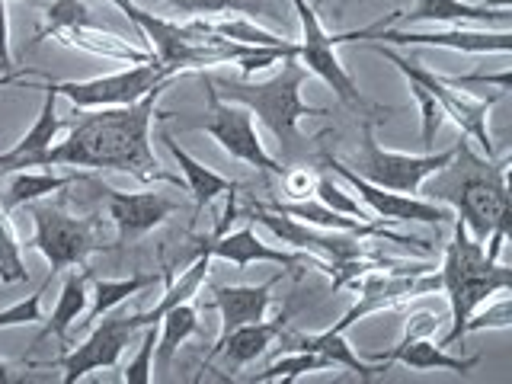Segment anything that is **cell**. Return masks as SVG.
<instances>
[{
    "label": "cell",
    "instance_id": "obj_15",
    "mask_svg": "<svg viewBox=\"0 0 512 384\" xmlns=\"http://www.w3.org/2000/svg\"><path fill=\"white\" fill-rule=\"evenodd\" d=\"M52 36L55 42L68 45V48H77V52H87L93 58H103V61H125V64H148V61H157L151 48H138L128 39L116 36V32L103 29L100 23L93 20V16H80L74 23H61V26H52V29H39L36 42Z\"/></svg>",
    "mask_w": 512,
    "mask_h": 384
},
{
    "label": "cell",
    "instance_id": "obj_34",
    "mask_svg": "<svg viewBox=\"0 0 512 384\" xmlns=\"http://www.w3.org/2000/svg\"><path fill=\"white\" fill-rule=\"evenodd\" d=\"M154 349H157V327H144L135 356L128 359V365L122 368V384H151Z\"/></svg>",
    "mask_w": 512,
    "mask_h": 384
},
{
    "label": "cell",
    "instance_id": "obj_24",
    "mask_svg": "<svg viewBox=\"0 0 512 384\" xmlns=\"http://www.w3.org/2000/svg\"><path fill=\"white\" fill-rule=\"evenodd\" d=\"M87 304H90L87 272L71 269L68 276H64V282H61V295H58V301H55L52 314L45 317V327H42V333L36 336V346H39L42 340H48V336H55V340L68 343V333H71L74 324H80V317H84Z\"/></svg>",
    "mask_w": 512,
    "mask_h": 384
},
{
    "label": "cell",
    "instance_id": "obj_14",
    "mask_svg": "<svg viewBox=\"0 0 512 384\" xmlns=\"http://www.w3.org/2000/svg\"><path fill=\"white\" fill-rule=\"evenodd\" d=\"M375 39L381 45H429V48H448V52L464 55H509L512 48V29H468V26H448L432 32H413V29H378Z\"/></svg>",
    "mask_w": 512,
    "mask_h": 384
},
{
    "label": "cell",
    "instance_id": "obj_16",
    "mask_svg": "<svg viewBox=\"0 0 512 384\" xmlns=\"http://www.w3.org/2000/svg\"><path fill=\"white\" fill-rule=\"evenodd\" d=\"M106 192V205H109V218L116 224L119 240H138L141 234L154 231L157 224H164L176 208L170 196L157 189H144V192H122V189H103Z\"/></svg>",
    "mask_w": 512,
    "mask_h": 384
},
{
    "label": "cell",
    "instance_id": "obj_10",
    "mask_svg": "<svg viewBox=\"0 0 512 384\" xmlns=\"http://www.w3.org/2000/svg\"><path fill=\"white\" fill-rule=\"evenodd\" d=\"M164 80H173V77L160 68L157 61H148V64H132V68H125V71L93 77V80H64V84H55V90L77 109H103V106L138 103L141 96H148L157 84H164Z\"/></svg>",
    "mask_w": 512,
    "mask_h": 384
},
{
    "label": "cell",
    "instance_id": "obj_20",
    "mask_svg": "<svg viewBox=\"0 0 512 384\" xmlns=\"http://www.w3.org/2000/svg\"><path fill=\"white\" fill-rule=\"evenodd\" d=\"M368 359L384 362V365H407L413 372H455V375H468L471 368L480 362V356H468V359H458L452 352H445V346H436L429 336H420V340H410V343H397L388 352H372Z\"/></svg>",
    "mask_w": 512,
    "mask_h": 384
},
{
    "label": "cell",
    "instance_id": "obj_4",
    "mask_svg": "<svg viewBox=\"0 0 512 384\" xmlns=\"http://www.w3.org/2000/svg\"><path fill=\"white\" fill-rule=\"evenodd\" d=\"M368 52L381 55L384 61H391L394 68L404 74L407 80H416L420 87H426L432 96H436V103L442 106L445 119H452L464 135H468L480 151H484V157H493V138H490V128H487V119H490V109L496 106V100L500 96H490V100H477V96L458 90V84L452 77H442L436 71H429L426 64H420L416 58H404L397 55L391 45H381V42H368L365 45Z\"/></svg>",
    "mask_w": 512,
    "mask_h": 384
},
{
    "label": "cell",
    "instance_id": "obj_42",
    "mask_svg": "<svg viewBox=\"0 0 512 384\" xmlns=\"http://www.w3.org/2000/svg\"><path fill=\"white\" fill-rule=\"evenodd\" d=\"M13 381H29V375H13V368L7 362H0V384H13Z\"/></svg>",
    "mask_w": 512,
    "mask_h": 384
},
{
    "label": "cell",
    "instance_id": "obj_33",
    "mask_svg": "<svg viewBox=\"0 0 512 384\" xmlns=\"http://www.w3.org/2000/svg\"><path fill=\"white\" fill-rule=\"evenodd\" d=\"M173 10L189 13V16H212V13H244L250 20L269 13L266 0H167Z\"/></svg>",
    "mask_w": 512,
    "mask_h": 384
},
{
    "label": "cell",
    "instance_id": "obj_13",
    "mask_svg": "<svg viewBox=\"0 0 512 384\" xmlns=\"http://www.w3.org/2000/svg\"><path fill=\"white\" fill-rule=\"evenodd\" d=\"M202 253H208L212 260H224V263H234L237 269H247L250 263H276V266H285V269H298V266H314L320 272H327L333 276V266L327 260H320L314 253H304V250H276L263 244L260 237H256L253 224L240 231H224L221 237H212V240H202Z\"/></svg>",
    "mask_w": 512,
    "mask_h": 384
},
{
    "label": "cell",
    "instance_id": "obj_32",
    "mask_svg": "<svg viewBox=\"0 0 512 384\" xmlns=\"http://www.w3.org/2000/svg\"><path fill=\"white\" fill-rule=\"evenodd\" d=\"M314 199L324 202L327 208H333V212L349 215V218H356V221H375V215L368 212V208L356 196H352L349 186L340 180V176H317Z\"/></svg>",
    "mask_w": 512,
    "mask_h": 384
},
{
    "label": "cell",
    "instance_id": "obj_37",
    "mask_svg": "<svg viewBox=\"0 0 512 384\" xmlns=\"http://www.w3.org/2000/svg\"><path fill=\"white\" fill-rule=\"evenodd\" d=\"M48 282H52V276H48ZM48 282L39 288V292H32L29 298L10 304V308L0 311V330H13V327H29V324H39L42 320V295Z\"/></svg>",
    "mask_w": 512,
    "mask_h": 384
},
{
    "label": "cell",
    "instance_id": "obj_27",
    "mask_svg": "<svg viewBox=\"0 0 512 384\" xmlns=\"http://www.w3.org/2000/svg\"><path fill=\"white\" fill-rule=\"evenodd\" d=\"M160 279H164V272H144V276H132V279H96L93 288H90V304L84 311L87 324L100 320L112 308H119L122 301L141 295L144 288H154Z\"/></svg>",
    "mask_w": 512,
    "mask_h": 384
},
{
    "label": "cell",
    "instance_id": "obj_29",
    "mask_svg": "<svg viewBox=\"0 0 512 384\" xmlns=\"http://www.w3.org/2000/svg\"><path fill=\"white\" fill-rule=\"evenodd\" d=\"M327 368H333L330 359H324L320 352H308V349H292V352H285L282 359L272 362L266 372L260 375H250L247 381L250 384H272V381H282V384H292L304 375H311V372H327Z\"/></svg>",
    "mask_w": 512,
    "mask_h": 384
},
{
    "label": "cell",
    "instance_id": "obj_38",
    "mask_svg": "<svg viewBox=\"0 0 512 384\" xmlns=\"http://www.w3.org/2000/svg\"><path fill=\"white\" fill-rule=\"evenodd\" d=\"M282 192L292 202H298V199H314V189H317V176L311 173V170H301V167H295V170H282Z\"/></svg>",
    "mask_w": 512,
    "mask_h": 384
},
{
    "label": "cell",
    "instance_id": "obj_1",
    "mask_svg": "<svg viewBox=\"0 0 512 384\" xmlns=\"http://www.w3.org/2000/svg\"><path fill=\"white\" fill-rule=\"evenodd\" d=\"M170 80L157 84L148 96L128 106L87 109L64 141H55L39 160V167H71V170H116L135 176L138 183H173L180 176L160 170L151 148V122L157 103Z\"/></svg>",
    "mask_w": 512,
    "mask_h": 384
},
{
    "label": "cell",
    "instance_id": "obj_7",
    "mask_svg": "<svg viewBox=\"0 0 512 384\" xmlns=\"http://www.w3.org/2000/svg\"><path fill=\"white\" fill-rule=\"evenodd\" d=\"M32 224H36V231H32L29 247L45 256L48 276L87 266L90 253L103 247L100 221L74 218L55 205H32Z\"/></svg>",
    "mask_w": 512,
    "mask_h": 384
},
{
    "label": "cell",
    "instance_id": "obj_40",
    "mask_svg": "<svg viewBox=\"0 0 512 384\" xmlns=\"http://www.w3.org/2000/svg\"><path fill=\"white\" fill-rule=\"evenodd\" d=\"M0 71H10V26H7V0H0Z\"/></svg>",
    "mask_w": 512,
    "mask_h": 384
},
{
    "label": "cell",
    "instance_id": "obj_23",
    "mask_svg": "<svg viewBox=\"0 0 512 384\" xmlns=\"http://www.w3.org/2000/svg\"><path fill=\"white\" fill-rule=\"evenodd\" d=\"M160 141H164V148L170 151V157L176 160V167H180V173L186 176V186L192 192V199H196V215L202 212L205 205H212L215 199L228 196V192H240V189H244L240 183L224 180L221 173H215L212 167H205L202 160L192 157L170 132H160Z\"/></svg>",
    "mask_w": 512,
    "mask_h": 384
},
{
    "label": "cell",
    "instance_id": "obj_25",
    "mask_svg": "<svg viewBox=\"0 0 512 384\" xmlns=\"http://www.w3.org/2000/svg\"><path fill=\"white\" fill-rule=\"evenodd\" d=\"M84 180V173H68V176H58L52 170H13L10 180H7V192H4V205L7 212H13V208H23L29 202H36L42 196H48V192H58V189H68L71 183Z\"/></svg>",
    "mask_w": 512,
    "mask_h": 384
},
{
    "label": "cell",
    "instance_id": "obj_43",
    "mask_svg": "<svg viewBox=\"0 0 512 384\" xmlns=\"http://www.w3.org/2000/svg\"><path fill=\"white\" fill-rule=\"evenodd\" d=\"M112 4H116V7H119L122 13H128V10L135 7V0H112Z\"/></svg>",
    "mask_w": 512,
    "mask_h": 384
},
{
    "label": "cell",
    "instance_id": "obj_19",
    "mask_svg": "<svg viewBox=\"0 0 512 384\" xmlns=\"http://www.w3.org/2000/svg\"><path fill=\"white\" fill-rule=\"evenodd\" d=\"M400 23H442V26H509V10H496L487 4H468V0H416L410 13H394Z\"/></svg>",
    "mask_w": 512,
    "mask_h": 384
},
{
    "label": "cell",
    "instance_id": "obj_3",
    "mask_svg": "<svg viewBox=\"0 0 512 384\" xmlns=\"http://www.w3.org/2000/svg\"><path fill=\"white\" fill-rule=\"evenodd\" d=\"M461 154L468 160V170L461 176H455L445 167L448 180L455 186H442L439 199L455 202V218L464 221V228L474 240H484L496 231V228H509L512 218V202H509V180H506V160H474L468 154V144H461Z\"/></svg>",
    "mask_w": 512,
    "mask_h": 384
},
{
    "label": "cell",
    "instance_id": "obj_11",
    "mask_svg": "<svg viewBox=\"0 0 512 384\" xmlns=\"http://www.w3.org/2000/svg\"><path fill=\"white\" fill-rule=\"evenodd\" d=\"M253 221H260L263 228H269L276 234L288 250H304V253H314L320 260H327L330 266H340L352 256H362L368 253V240L372 237H359V234H349V231H324V228H314V224H304L292 215H282V212H272V208L256 202L250 208Z\"/></svg>",
    "mask_w": 512,
    "mask_h": 384
},
{
    "label": "cell",
    "instance_id": "obj_5",
    "mask_svg": "<svg viewBox=\"0 0 512 384\" xmlns=\"http://www.w3.org/2000/svg\"><path fill=\"white\" fill-rule=\"evenodd\" d=\"M292 7L298 13V23H301V42H298V61L304 64V71L320 77L324 84L340 96V103L346 106H356V109H365V96L359 93L356 80L349 77V71L343 68L340 55H336V48L352 42V39H368L375 36V32L384 26H368V29H359V32H343V36H333L327 32V26L320 23L317 10L308 4V0H292Z\"/></svg>",
    "mask_w": 512,
    "mask_h": 384
},
{
    "label": "cell",
    "instance_id": "obj_12",
    "mask_svg": "<svg viewBox=\"0 0 512 384\" xmlns=\"http://www.w3.org/2000/svg\"><path fill=\"white\" fill-rule=\"evenodd\" d=\"M324 164L340 176V180L356 192V199L375 215V221H423V224H452L455 212L445 205L426 202L420 196H407V192H394V189H381L375 183L362 180V176L352 170L343 160H336L333 154H324Z\"/></svg>",
    "mask_w": 512,
    "mask_h": 384
},
{
    "label": "cell",
    "instance_id": "obj_30",
    "mask_svg": "<svg viewBox=\"0 0 512 384\" xmlns=\"http://www.w3.org/2000/svg\"><path fill=\"white\" fill-rule=\"evenodd\" d=\"M205 26L215 32L221 39H231V42H240V45H260V48H292L298 52V42L285 39V36H276V32L263 29L256 20L250 16H237V20H208L205 16Z\"/></svg>",
    "mask_w": 512,
    "mask_h": 384
},
{
    "label": "cell",
    "instance_id": "obj_26",
    "mask_svg": "<svg viewBox=\"0 0 512 384\" xmlns=\"http://www.w3.org/2000/svg\"><path fill=\"white\" fill-rule=\"evenodd\" d=\"M208 269H212V256L199 250V256L192 260V266L183 269L176 279H173V272H164L167 292H164V298H160L151 311H141L144 327H157V320L164 317L170 308H176V304H183V301H192V298H196V295H199V288H202L205 279H208Z\"/></svg>",
    "mask_w": 512,
    "mask_h": 384
},
{
    "label": "cell",
    "instance_id": "obj_6",
    "mask_svg": "<svg viewBox=\"0 0 512 384\" xmlns=\"http://www.w3.org/2000/svg\"><path fill=\"white\" fill-rule=\"evenodd\" d=\"M458 157V144L448 151H426V154H404V151H388L381 148L375 138V122L365 119L362 122V154L352 164L362 180L375 183L381 189H394V192H407V196H420V189L426 183V176L442 173L448 164H455Z\"/></svg>",
    "mask_w": 512,
    "mask_h": 384
},
{
    "label": "cell",
    "instance_id": "obj_22",
    "mask_svg": "<svg viewBox=\"0 0 512 384\" xmlns=\"http://www.w3.org/2000/svg\"><path fill=\"white\" fill-rule=\"evenodd\" d=\"M285 320H288V314H279V317H272V320L263 317V320H253V324H244V327L231 330L218 346H212L208 359L224 356L228 368H240V365L256 362L282 336Z\"/></svg>",
    "mask_w": 512,
    "mask_h": 384
},
{
    "label": "cell",
    "instance_id": "obj_17",
    "mask_svg": "<svg viewBox=\"0 0 512 384\" xmlns=\"http://www.w3.org/2000/svg\"><path fill=\"white\" fill-rule=\"evenodd\" d=\"M58 90L55 84H45V103L39 109L36 122H32L29 132L13 144L10 151L0 154V176L4 173H13V170H26V167H39L42 154L52 148L58 141L64 122L58 119Z\"/></svg>",
    "mask_w": 512,
    "mask_h": 384
},
{
    "label": "cell",
    "instance_id": "obj_2",
    "mask_svg": "<svg viewBox=\"0 0 512 384\" xmlns=\"http://www.w3.org/2000/svg\"><path fill=\"white\" fill-rule=\"evenodd\" d=\"M215 84L218 96L228 103L247 106L272 135L282 144L298 138V122L304 116H327L324 106L304 103L301 87L308 80V71L298 58H282V71L269 80H250V77H208Z\"/></svg>",
    "mask_w": 512,
    "mask_h": 384
},
{
    "label": "cell",
    "instance_id": "obj_41",
    "mask_svg": "<svg viewBox=\"0 0 512 384\" xmlns=\"http://www.w3.org/2000/svg\"><path fill=\"white\" fill-rule=\"evenodd\" d=\"M23 77H39V74H36V71H29V68H20V71H4V74H0V87L16 84V80H23Z\"/></svg>",
    "mask_w": 512,
    "mask_h": 384
},
{
    "label": "cell",
    "instance_id": "obj_8",
    "mask_svg": "<svg viewBox=\"0 0 512 384\" xmlns=\"http://www.w3.org/2000/svg\"><path fill=\"white\" fill-rule=\"evenodd\" d=\"M199 77H202V87H205V100H208L205 119L196 125L199 132H205L208 138H215L221 144V151L231 154L234 160H244V164L263 170L269 176H282L285 167L263 148L260 135H256L253 112L247 106H240V103L221 100L215 84L208 80L205 71H199Z\"/></svg>",
    "mask_w": 512,
    "mask_h": 384
},
{
    "label": "cell",
    "instance_id": "obj_36",
    "mask_svg": "<svg viewBox=\"0 0 512 384\" xmlns=\"http://www.w3.org/2000/svg\"><path fill=\"white\" fill-rule=\"evenodd\" d=\"M407 84H410V93H413L416 106H420V119H423L420 144L429 151V148H432V141H436V132H439L442 122H445V112H442V106L436 103V96H432L426 87H420L416 80H407Z\"/></svg>",
    "mask_w": 512,
    "mask_h": 384
},
{
    "label": "cell",
    "instance_id": "obj_35",
    "mask_svg": "<svg viewBox=\"0 0 512 384\" xmlns=\"http://www.w3.org/2000/svg\"><path fill=\"white\" fill-rule=\"evenodd\" d=\"M509 324H512V301H509V292H500V298H496L493 304L484 301L468 317V324H464V336L477 333V330H509Z\"/></svg>",
    "mask_w": 512,
    "mask_h": 384
},
{
    "label": "cell",
    "instance_id": "obj_21",
    "mask_svg": "<svg viewBox=\"0 0 512 384\" xmlns=\"http://www.w3.org/2000/svg\"><path fill=\"white\" fill-rule=\"evenodd\" d=\"M288 346L292 349H308V352H320L324 359H330L333 365H343L349 368L352 375H356L359 381H375L381 378L384 372H388V365L384 362H365L359 359V352L349 346L346 340V330H336V327H327L320 333H292L288 336Z\"/></svg>",
    "mask_w": 512,
    "mask_h": 384
},
{
    "label": "cell",
    "instance_id": "obj_39",
    "mask_svg": "<svg viewBox=\"0 0 512 384\" xmlns=\"http://www.w3.org/2000/svg\"><path fill=\"white\" fill-rule=\"evenodd\" d=\"M442 320L432 314V311H413L407 317V327H404V336H400L397 343H410V340H420V336H432L439 330Z\"/></svg>",
    "mask_w": 512,
    "mask_h": 384
},
{
    "label": "cell",
    "instance_id": "obj_18",
    "mask_svg": "<svg viewBox=\"0 0 512 384\" xmlns=\"http://www.w3.org/2000/svg\"><path fill=\"white\" fill-rule=\"evenodd\" d=\"M279 279H282V272L266 279L263 285H221V288H215V298H212V304H208V308H215L221 314V333H218L215 346L231 330L266 317L269 304H272V288H276Z\"/></svg>",
    "mask_w": 512,
    "mask_h": 384
},
{
    "label": "cell",
    "instance_id": "obj_28",
    "mask_svg": "<svg viewBox=\"0 0 512 384\" xmlns=\"http://www.w3.org/2000/svg\"><path fill=\"white\" fill-rule=\"evenodd\" d=\"M157 324H160V330H157L154 356H157L160 372H167L173 356H176V349H180L189 336L199 330V311H196V304H192V301H183V304H176V308H170L164 317L157 320Z\"/></svg>",
    "mask_w": 512,
    "mask_h": 384
},
{
    "label": "cell",
    "instance_id": "obj_31",
    "mask_svg": "<svg viewBox=\"0 0 512 384\" xmlns=\"http://www.w3.org/2000/svg\"><path fill=\"white\" fill-rule=\"evenodd\" d=\"M23 279H29V269L23 260V244L13 231L10 212L0 205V282L13 285V282H23Z\"/></svg>",
    "mask_w": 512,
    "mask_h": 384
},
{
    "label": "cell",
    "instance_id": "obj_9",
    "mask_svg": "<svg viewBox=\"0 0 512 384\" xmlns=\"http://www.w3.org/2000/svg\"><path fill=\"white\" fill-rule=\"evenodd\" d=\"M144 330V317L141 311H116L103 314V320L90 330V336L77 349H71L68 356H61V381L74 384L80 378H87L90 372H100V368H116L119 356L125 352V346L141 336Z\"/></svg>",
    "mask_w": 512,
    "mask_h": 384
}]
</instances>
